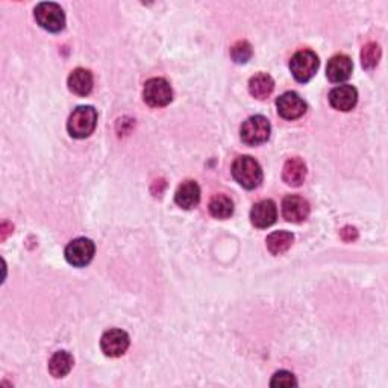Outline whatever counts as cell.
<instances>
[{
	"label": "cell",
	"mask_w": 388,
	"mask_h": 388,
	"mask_svg": "<svg viewBox=\"0 0 388 388\" xmlns=\"http://www.w3.org/2000/svg\"><path fill=\"white\" fill-rule=\"evenodd\" d=\"M275 89V81L270 75L267 73H258L249 81V93L254 97L264 101L268 96L273 93Z\"/></svg>",
	"instance_id": "e0dca14e"
},
{
	"label": "cell",
	"mask_w": 388,
	"mask_h": 388,
	"mask_svg": "<svg viewBox=\"0 0 388 388\" xmlns=\"http://www.w3.org/2000/svg\"><path fill=\"white\" fill-rule=\"evenodd\" d=\"M129 335L122 330H109L101 338L102 352L109 358L122 356L129 347Z\"/></svg>",
	"instance_id": "9c48e42d"
},
{
	"label": "cell",
	"mask_w": 388,
	"mask_h": 388,
	"mask_svg": "<svg viewBox=\"0 0 388 388\" xmlns=\"http://www.w3.org/2000/svg\"><path fill=\"white\" fill-rule=\"evenodd\" d=\"M342 237H343L344 242H352L356 238V230H355V227L347 226L342 231Z\"/></svg>",
	"instance_id": "cb8c5ba5"
},
{
	"label": "cell",
	"mask_w": 388,
	"mask_h": 388,
	"mask_svg": "<svg viewBox=\"0 0 388 388\" xmlns=\"http://www.w3.org/2000/svg\"><path fill=\"white\" fill-rule=\"evenodd\" d=\"M73 364L75 360L70 353L65 351H59L55 352L51 360H49V372H51L54 377H64L70 373Z\"/></svg>",
	"instance_id": "ac0fdd59"
},
{
	"label": "cell",
	"mask_w": 388,
	"mask_h": 388,
	"mask_svg": "<svg viewBox=\"0 0 388 388\" xmlns=\"http://www.w3.org/2000/svg\"><path fill=\"white\" fill-rule=\"evenodd\" d=\"M353 70L352 59L347 55L332 56L326 65V76L334 84H340L351 77Z\"/></svg>",
	"instance_id": "8fae6325"
},
{
	"label": "cell",
	"mask_w": 388,
	"mask_h": 388,
	"mask_svg": "<svg viewBox=\"0 0 388 388\" xmlns=\"http://www.w3.org/2000/svg\"><path fill=\"white\" fill-rule=\"evenodd\" d=\"M96 252L94 243L89 238H76L65 247V260L75 267H85L92 263Z\"/></svg>",
	"instance_id": "52a82bcc"
},
{
	"label": "cell",
	"mask_w": 388,
	"mask_h": 388,
	"mask_svg": "<svg viewBox=\"0 0 388 388\" xmlns=\"http://www.w3.org/2000/svg\"><path fill=\"white\" fill-rule=\"evenodd\" d=\"M175 202L184 210H193L201 202V188L194 181H185L177 187Z\"/></svg>",
	"instance_id": "5bb4252c"
},
{
	"label": "cell",
	"mask_w": 388,
	"mask_h": 388,
	"mask_svg": "<svg viewBox=\"0 0 388 388\" xmlns=\"http://www.w3.org/2000/svg\"><path fill=\"white\" fill-rule=\"evenodd\" d=\"M310 204L301 196H288L282 202V215L287 222L301 223L310 215Z\"/></svg>",
	"instance_id": "30bf717a"
},
{
	"label": "cell",
	"mask_w": 388,
	"mask_h": 388,
	"mask_svg": "<svg viewBox=\"0 0 388 388\" xmlns=\"http://www.w3.org/2000/svg\"><path fill=\"white\" fill-rule=\"evenodd\" d=\"M276 108L277 114L285 118V120H296V118H301L306 113L305 101L294 92H287L281 97H277Z\"/></svg>",
	"instance_id": "ba28073f"
},
{
	"label": "cell",
	"mask_w": 388,
	"mask_h": 388,
	"mask_svg": "<svg viewBox=\"0 0 388 388\" xmlns=\"http://www.w3.org/2000/svg\"><path fill=\"white\" fill-rule=\"evenodd\" d=\"M320 65L318 56L313 52L303 49V51L296 52L290 61V70L297 82H308L317 73V68Z\"/></svg>",
	"instance_id": "5b68a950"
},
{
	"label": "cell",
	"mask_w": 388,
	"mask_h": 388,
	"mask_svg": "<svg viewBox=\"0 0 388 388\" xmlns=\"http://www.w3.org/2000/svg\"><path fill=\"white\" fill-rule=\"evenodd\" d=\"M270 385L272 387H294V385H297V381H296L293 373L281 370V372L275 373Z\"/></svg>",
	"instance_id": "603a6c76"
},
{
	"label": "cell",
	"mask_w": 388,
	"mask_h": 388,
	"mask_svg": "<svg viewBox=\"0 0 388 388\" xmlns=\"http://www.w3.org/2000/svg\"><path fill=\"white\" fill-rule=\"evenodd\" d=\"M97 125V111L93 106H77L68 117L67 131L73 138H87L94 132Z\"/></svg>",
	"instance_id": "7a4b0ae2"
},
{
	"label": "cell",
	"mask_w": 388,
	"mask_h": 388,
	"mask_svg": "<svg viewBox=\"0 0 388 388\" xmlns=\"http://www.w3.org/2000/svg\"><path fill=\"white\" fill-rule=\"evenodd\" d=\"M37 23L49 32H61L65 26L63 8L54 2H42L35 8Z\"/></svg>",
	"instance_id": "3957f363"
},
{
	"label": "cell",
	"mask_w": 388,
	"mask_h": 388,
	"mask_svg": "<svg viewBox=\"0 0 388 388\" xmlns=\"http://www.w3.org/2000/svg\"><path fill=\"white\" fill-rule=\"evenodd\" d=\"M144 102L152 108H163L172 102V87L163 77H152L144 84L143 89Z\"/></svg>",
	"instance_id": "8992f818"
},
{
	"label": "cell",
	"mask_w": 388,
	"mask_h": 388,
	"mask_svg": "<svg viewBox=\"0 0 388 388\" xmlns=\"http://www.w3.org/2000/svg\"><path fill=\"white\" fill-rule=\"evenodd\" d=\"M93 84V75L89 70H85V68H76V70H73L72 75L68 76V88H70L72 93L77 96H88L92 93Z\"/></svg>",
	"instance_id": "9a60e30c"
},
{
	"label": "cell",
	"mask_w": 388,
	"mask_h": 388,
	"mask_svg": "<svg viewBox=\"0 0 388 388\" xmlns=\"http://www.w3.org/2000/svg\"><path fill=\"white\" fill-rule=\"evenodd\" d=\"M358 102V92L352 85L335 87L330 93V104L338 111L347 113L355 108Z\"/></svg>",
	"instance_id": "4fadbf2b"
},
{
	"label": "cell",
	"mask_w": 388,
	"mask_h": 388,
	"mask_svg": "<svg viewBox=\"0 0 388 388\" xmlns=\"http://www.w3.org/2000/svg\"><path fill=\"white\" fill-rule=\"evenodd\" d=\"M294 235L287 231H276L267 237V249L272 255H282L292 247Z\"/></svg>",
	"instance_id": "d6986e66"
},
{
	"label": "cell",
	"mask_w": 388,
	"mask_h": 388,
	"mask_svg": "<svg viewBox=\"0 0 388 388\" xmlns=\"http://www.w3.org/2000/svg\"><path fill=\"white\" fill-rule=\"evenodd\" d=\"M232 176L246 190H254L263 182V168L252 156H240L232 164Z\"/></svg>",
	"instance_id": "6da1fadb"
},
{
	"label": "cell",
	"mask_w": 388,
	"mask_h": 388,
	"mask_svg": "<svg viewBox=\"0 0 388 388\" xmlns=\"http://www.w3.org/2000/svg\"><path fill=\"white\" fill-rule=\"evenodd\" d=\"M381 59V47L376 43H367L361 51V63L365 70H373Z\"/></svg>",
	"instance_id": "44dd1931"
},
{
	"label": "cell",
	"mask_w": 388,
	"mask_h": 388,
	"mask_svg": "<svg viewBox=\"0 0 388 388\" xmlns=\"http://www.w3.org/2000/svg\"><path fill=\"white\" fill-rule=\"evenodd\" d=\"M277 218V210L276 205L270 199H265L254 205L251 211V222L255 227H260V230H265V227L272 226Z\"/></svg>",
	"instance_id": "7c38bea8"
},
{
	"label": "cell",
	"mask_w": 388,
	"mask_h": 388,
	"mask_svg": "<svg viewBox=\"0 0 388 388\" xmlns=\"http://www.w3.org/2000/svg\"><path fill=\"white\" fill-rule=\"evenodd\" d=\"M210 213L215 218H230L234 214V204L227 196L225 194H215L210 201Z\"/></svg>",
	"instance_id": "ffe728a7"
},
{
	"label": "cell",
	"mask_w": 388,
	"mask_h": 388,
	"mask_svg": "<svg viewBox=\"0 0 388 388\" xmlns=\"http://www.w3.org/2000/svg\"><path fill=\"white\" fill-rule=\"evenodd\" d=\"M272 132L270 122L264 115L249 117L242 126V140L247 146H258L268 140Z\"/></svg>",
	"instance_id": "277c9868"
},
{
	"label": "cell",
	"mask_w": 388,
	"mask_h": 388,
	"mask_svg": "<svg viewBox=\"0 0 388 388\" xmlns=\"http://www.w3.org/2000/svg\"><path fill=\"white\" fill-rule=\"evenodd\" d=\"M306 177V165L301 158H290L284 165L282 179L287 185L301 187Z\"/></svg>",
	"instance_id": "2e32d148"
},
{
	"label": "cell",
	"mask_w": 388,
	"mask_h": 388,
	"mask_svg": "<svg viewBox=\"0 0 388 388\" xmlns=\"http://www.w3.org/2000/svg\"><path fill=\"white\" fill-rule=\"evenodd\" d=\"M252 46L247 42H238L231 49V56L237 64H244L252 58Z\"/></svg>",
	"instance_id": "7402d4cb"
}]
</instances>
